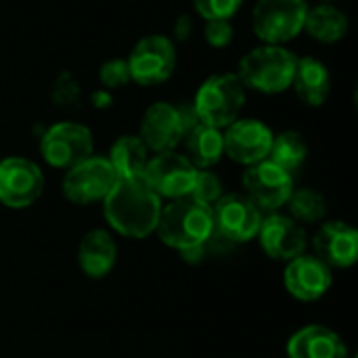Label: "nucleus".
Here are the masks:
<instances>
[{
  "label": "nucleus",
  "mask_w": 358,
  "mask_h": 358,
  "mask_svg": "<svg viewBox=\"0 0 358 358\" xmlns=\"http://www.w3.org/2000/svg\"><path fill=\"white\" fill-rule=\"evenodd\" d=\"M313 245L315 256L329 268H350L358 260V233L348 222H325Z\"/></svg>",
  "instance_id": "obj_17"
},
{
  "label": "nucleus",
  "mask_w": 358,
  "mask_h": 358,
  "mask_svg": "<svg viewBox=\"0 0 358 358\" xmlns=\"http://www.w3.org/2000/svg\"><path fill=\"white\" fill-rule=\"evenodd\" d=\"M243 189L260 212H275L292 197L294 176L271 159H264L248 166L243 172Z\"/></svg>",
  "instance_id": "obj_11"
},
{
  "label": "nucleus",
  "mask_w": 358,
  "mask_h": 358,
  "mask_svg": "<svg viewBox=\"0 0 358 358\" xmlns=\"http://www.w3.org/2000/svg\"><path fill=\"white\" fill-rule=\"evenodd\" d=\"M233 36H235L233 25H231V21H227V19H212V21L206 23L203 38H206V42H208L210 46H214V48H224V46H229V44L233 42Z\"/></svg>",
  "instance_id": "obj_30"
},
{
  "label": "nucleus",
  "mask_w": 358,
  "mask_h": 358,
  "mask_svg": "<svg viewBox=\"0 0 358 358\" xmlns=\"http://www.w3.org/2000/svg\"><path fill=\"white\" fill-rule=\"evenodd\" d=\"M44 191L42 170L25 157H6L0 162V203L13 210L29 208Z\"/></svg>",
  "instance_id": "obj_12"
},
{
  "label": "nucleus",
  "mask_w": 358,
  "mask_h": 358,
  "mask_svg": "<svg viewBox=\"0 0 358 358\" xmlns=\"http://www.w3.org/2000/svg\"><path fill=\"white\" fill-rule=\"evenodd\" d=\"M99 80L105 88H122L130 82L128 63L124 59H111L105 61L99 69Z\"/></svg>",
  "instance_id": "obj_28"
},
{
  "label": "nucleus",
  "mask_w": 358,
  "mask_h": 358,
  "mask_svg": "<svg viewBox=\"0 0 358 358\" xmlns=\"http://www.w3.org/2000/svg\"><path fill=\"white\" fill-rule=\"evenodd\" d=\"M52 99L57 105L61 107H78L80 103V86L76 82V78H71L69 73H61L55 82V90H52Z\"/></svg>",
  "instance_id": "obj_29"
},
{
  "label": "nucleus",
  "mask_w": 358,
  "mask_h": 358,
  "mask_svg": "<svg viewBox=\"0 0 358 358\" xmlns=\"http://www.w3.org/2000/svg\"><path fill=\"white\" fill-rule=\"evenodd\" d=\"M103 214L113 231L130 239H145L157 229L162 199L143 178H117L103 199Z\"/></svg>",
  "instance_id": "obj_1"
},
{
  "label": "nucleus",
  "mask_w": 358,
  "mask_h": 358,
  "mask_svg": "<svg viewBox=\"0 0 358 358\" xmlns=\"http://www.w3.org/2000/svg\"><path fill=\"white\" fill-rule=\"evenodd\" d=\"M115 182L117 174L113 172L109 159L90 155L88 159L67 170L63 178V193L71 203L88 206L94 201H103Z\"/></svg>",
  "instance_id": "obj_10"
},
{
  "label": "nucleus",
  "mask_w": 358,
  "mask_h": 358,
  "mask_svg": "<svg viewBox=\"0 0 358 358\" xmlns=\"http://www.w3.org/2000/svg\"><path fill=\"white\" fill-rule=\"evenodd\" d=\"M155 231L168 248H174L180 254L201 248L214 235L212 206H206L191 195L172 199L162 208Z\"/></svg>",
  "instance_id": "obj_2"
},
{
  "label": "nucleus",
  "mask_w": 358,
  "mask_h": 358,
  "mask_svg": "<svg viewBox=\"0 0 358 358\" xmlns=\"http://www.w3.org/2000/svg\"><path fill=\"white\" fill-rule=\"evenodd\" d=\"M283 283L289 296H294L296 300L315 302L331 289L334 275L331 268L323 264L317 256L302 254L287 262Z\"/></svg>",
  "instance_id": "obj_16"
},
{
  "label": "nucleus",
  "mask_w": 358,
  "mask_h": 358,
  "mask_svg": "<svg viewBox=\"0 0 358 358\" xmlns=\"http://www.w3.org/2000/svg\"><path fill=\"white\" fill-rule=\"evenodd\" d=\"M306 13V0H258L252 13V27L264 44L283 46L304 31Z\"/></svg>",
  "instance_id": "obj_5"
},
{
  "label": "nucleus",
  "mask_w": 358,
  "mask_h": 358,
  "mask_svg": "<svg viewBox=\"0 0 358 358\" xmlns=\"http://www.w3.org/2000/svg\"><path fill=\"white\" fill-rule=\"evenodd\" d=\"M241 4H243V0H193L195 10L206 21H212V19L231 21L237 15V10L241 8Z\"/></svg>",
  "instance_id": "obj_27"
},
{
  "label": "nucleus",
  "mask_w": 358,
  "mask_h": 358,
  "mask_svg": "<svg viewBox=\"0 0 358 358\" xmlns=\"http://www.w3.org/2000/svg\"><path fill=\"white\" fill-rule=\"evenodd\" d=\"M245 105V86L237 78V73H216L203 80L195 99L193 111L197 120L212 128H227L235 120Z\"/></svg>",
  "instance_id": "obj_4"
},
{
  "label": "nucleus",
  "mask_w": 358,
  "mask_h": 358,
  "mask_svg": "<svg viewBox=\"0 0 358 358\" xmlns=\"http://www.w3.org/2000/svg\"><path fill=\"white\" fill-rule=\"evenodd\" d=\"M323 2H331V0H323Z\"/></svg>",
  "instance_id": "obj_33"
},
{
  "label": "nucleus",
  "mask_w": 358,
  "mask_h": 358,
  "mask_svg": "<svg viewBox=\"0 0 358 358\" xmlns=\"http://www.w3.org/2000/svg\"><path fill=\"white\" fill-rule=\"evenodd\" d=\"M222 195H224V191H222L220 178L214 172H210V170H197L191 197L201 201V203H206V206H214Z\"/></svg>",
  "instance_id": "obj_26"
},
{
  "label": "nucleus",
  "mask_w": 358,
  "mask_h": 358,
  "mask_svg": "<svg viewBox=\"0 0 358 358\" xmlns=\"http://www.w3.org/2000/svg\"><path fill=\"white\" fill-rule=\"evenodd\" d=\"M149 149L138 136H120L109 153V164L117 178H143Z\"/></svg>",
  "instance_id": "obj_23"
},
{
  "label": "nucleus",
  "mask_w": 358,
  "mask_h": 358,
  "mask_svg": "<svg viewBox=\"0 0 358 358\" xmlns=\"http://www.w3.org/2000/svg\"><path fill=\"white\" fill-rule=\"evenodd\" d=\"M350 21L344 10L329 2H321L313 8H308L306 19H304V31L313 36L315 40L323 44H334L342 40L348 34Z\"/></svg>",
  "instance_id": "obj_22"
},
{
  "label": "nucleus",
  "mask_w": 358,
  "mask_h": 358,
  "mask_svg": "<svg viewBox=\"0 0 358 358\" xmlns=\"http://www.w3.org/2000/svg\"><path fill=\"white\" fill-rule=\"evenodd\" d=\"M115 260H117V245L107 231L94 229L82 237L78 248V262L86 277L90 279L107 277L115 266Z\"/></svg>",
  "instance_id": "obj_19"
},
{
  "label": "nucleus",
  "mask_w": 358,
  "mask_h": 358,
  "mask_svg": "<svg viewBox=\"0 0 358 358\" xmlns=\"http://www.w3.org/2000/svg\"><path fill=\"white\" fill-rule=\"evenodd\" d=\"M185 157L197 168V170H210L212 166H216L220 162V157L224 155V143H222V130L206 126V124H197L193 126L185 138Z\"/></svg>",
  "instance_id": "obj_21"
},
{
  "label": "nucleus",
  "mask_w": 358,
  "mask_h": 358,
  "mask_svg": "<svg viewBox=\"0 0 358 358\" xmlns=\"http://www.w3.org/2000/svg\"><path fill=\"white\" fill-rule=\"evenodd\" d=\"M298 99L304 105L319 107L327 101L331 92V76L325 63L315 57H302L296 63V73L292 82Z\"/></svg>",
  "instance_id": "obj_20"
},
{
  "label": "nucleus",
  "mask_w": 358,
  "mask_h": 358,
  "mask_svg": "<svg viewBox=\"0 0 358 358\" xmlns=\"http://www.w3.org/2000/svg\"><path fill=\"white\" fill-rule=\"evenodd\" d=\"M285 206H289L292 218L296 222L315 224V222L323 220L325 214H327V201L315 189H298V191H294Z\"/></svg>",
  "instance_id": "obj_25"
},
{
  "label": "nucleus",
  "mask_w": 358,
  "mask_h": 358,
  "mask_svg": "<svg viewBox=\"0 0 358 358\" xmlns=\"http://www.w3.org/2000/svg\"><path fill=\"white\" fill-rule=\"evenodd\" d=\"M94 105H99V107L109 105V94H107V92H96V94H94Z\"/></svg>",
  "instance_id": "obj_32"
},
{
  "label": "nucleus",
  "mask_w": 358,
  "mask_h": 358,
  "mask_svg": "<svg viewBox=\"0 0 358 358\" xmlns=\"http://www.w3.org/2000/svg\"><path fill=\"white\" fill-rule=\"evenodd\" d=\"M296 63L298 57L285 46L262 44L243 55V59L239 61L237 78L245 88L264 94H277L292 86Z\"/></svg>",
  "instance_id": "obj_3"
},
{
  "label": "nucleus",
  "mask_w": 358,
  "mask_h": 358,
  "mask_svg": "<svg viewBox=\"0 0 358 358\" xmlns=\"http://www.w3.org/2000/svg\"><path fill=\"white\" fill-rule=\"evenodd\" d=\"M185 134H187V126L176 105L153 103L143 113L138 138L145 143L149 151L153 153L174 151V147L182 143Z\"/></svg>",
  "instance_id": "obj_13"
},
{
  "label": "nucleus",
  "mask_w": 358,
  "mask_h": 358,
  "mask_svg": "<svg viewBox=\"0 0 358 358\" xmlns=\"http://www.w3.org/2000/svg\"><path fill=\"white\" fill-rule=\"evenodd\" d=\"M258 237L264 254L281 262H289L302 256L308 245L306 231L292 216L283 214H268L262 218Z\"/></svg>",
  "instance_id": "obj_15"
},
{
  "label": "nucleus",
  "mask_w": 358,
  "mask_h": 358,
  "mask_svg": "<svg viewBox=\"0 0 358 358\" xmlns=\"http://www.w3.org/2000/svg\"><path fill=\"white\" fill-rule=\"evenodd\" d=\"M306 155H308V147H306L304 136L300 132L285 130V132L273 136V145H271L266 159H271L285 172L294 174L306 162Z\"/></svg>",
  "instance_id": "obj_24"
},
{
  "label": "nucleus",
  "mask_w": 358,
  "mask_h": 358,
  "mask_svg": "<svg viewBox=\"0 0 358 358\" xmlns=\"http://www.w3.org/2000/svg\"><path fill=\"white\" fill-rule=\"evenodd\" d=\"M214 233L229 243H245L254 239L262 224V212L248 195L224 193L214 206Z\"/></svg>",
  "instance_id": "obj_9"
},
{
  "label": "nucleus",
  "mask_w": 358,
  "mask_h": 358,
  "mask_svg": "<svg viewBox=\"0 0 358 358\" xmlns=\"http://www.w3.org/2000/svg\"><path fill=\"white\" fill-rule=\"evenodd\" d=\"M287 358H350L346 342L325 325H306L287 342Z\"/></svg>",
  "instance_id": "obj_18"
},
{
  "label": "nucleus",
  "mask_w": 358,
  "mask_h": 358,
  "mask_svg": "<svg viewBox=\"0 0 358 358\" xmlns=\"http://www.w3.org/2000/svg\"><path fill=\"white\" fill-rule=\"evenodd\" d=\"M195 176L197 168L182 153L176 151L155 153L153 157H149L143 172V180L159 199H178L191 195Z\"/></svg>",
  "instance_id": "obj_8"
},
{
  "label": "nucleus",
  "mask_w": 358,
  "mask_h": 358,
  "mask_svg": "<svg viewBox=\"0 0 358 358\" xmlns=\"http://www.w3.org/2000/svg\"><path fill=\"white\" fill-rule=\"evenodd\" d=\"M273 130L258 120H235L222 134L224 153L243 166H254L268 157Z\"/></svg>",
  "instance_id": "obj_14"
},
{
  "label": "nucleus",
  "mask_w": 358,
  "mask_h": 358,
  "mask_svg": "<svg viewBox=\"0 0 358 358\" xmlns=\"http://www.w3.org/2000/svg\"><path fill=\"white\" fill-rule=\"evenodd\" d=\"M191 29H193V21L187 15H180L176 19V23H174V36H176V40L185 42L191 36Z\"/></svg>",
  "instance_id": "obj_31"
},
{
  "label": "nucleus",
  "mask_w": 358,
  "mask_h": 358,
  "mask_svg": "<svg viewBox=\"0 0 358 358\" xmlns=\"http://www.w3.org/2000/svg\"><path fill=\"white\" fill-rule=\"evenodd\" d=\"M130 80L141 86H157L176 69V48L170 38L151 34L141 38L126 59Z\"/></svg>",
  "instance_id": "obj_6"
},
{
  "label": "nucleus",
  "mask_w": 358,
  "mask_h": 358,
  "mask_svg": "<svg viewBox=\"0 0 358 358\" xmlns=\"http://www.w3.org/2000/svg\"><path fill=\"white\" fill-rule=\"evenodd\" d=\"M92 132L80 122H59L50 126L40 141L44 162L59 170H69L92 155Z\"/></svg>",
  "instance_id": "obj_7"
}]
</instances>
